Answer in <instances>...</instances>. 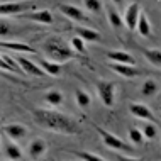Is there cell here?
Returning a JSON list of instances; mask_svg holds the SVG:
<instances>
[{
	"instance_id": "obj_1",
	"label": "cell",
	"mask_w": 161,
	"mask_h": 161,
	"mask_svg": "<svg viewBox=\"0 0 161 161\" xmlns=\"http://www.w3.org/2000/svg\"><path fill=\"white\" fill-rule=\"evenodd\" d=\"M32 119L39 127L47 129L51 132L64 134V136H76V134L81 132L80 124L73 117L63 114V112H58V110L36 107L32 110Z\"/></svg>"
},
{
	"instance_id": "obj_2",
	"label": "cell",
	"mask_w": 161,
	"mask_h": 161,
	"mask_svg": "<svg viewBox=\"0 0 161 161\" xmlns=\"http://www.w3.org/2000/svg\"><path fill=\"white\" fill-rule=\"evenodd\" d=\"M42 53L47 56V59H53L56 63L69 61L76 56V53L71 49V46L61 37H49L42 42Z\"/></svg>"
},
{
	"instance_id": "obj_3",
	"label": "cell",
	"mask_w": 161,
	"mask_h": 161,
	"mask_svg": "<svg viewBox=\"0 0 161 161\" xmlns=\"http://www.w3.org/2000/svg\"><path fill=\"white\" fill-rule=\"evenodd\" d=\"M97 132H98L100 139H102V142L108 147V149L115 151V153H132L134 151L132 146L127 144V142H124L119 136L112 134L110 130H107L103 127H97Z\"/></svg>"
},
{
	"instance_id": "obj_4",
	"label": "cell",
	"mask_w": 161,
	"mask_h": 161,
	"mask_svg": "<svg viewBox=\"0 0 161 161\" xmlns=\"http://www.w3.org/2000/svg\"><path fill=\"white\" fill-rule=\"evenodd\" d=\"M95 90H97V95L100 98V102L105 107H114L115 103V83L108 80H97L95 83Z\"/></svg>"
},
{
	"instance_id": "obj_5",
	"label": "cell",
	"mask_w": 161,
	"mask_h": 161,
	"mask_svg": "<svg viewBox=\"0 0 161 161\" xmlns=\"http://www.w3.org/2000/svg\"><path fill=\"white\" fill-rule=\"evenodd\" d=\"M129 112L132 117L136 119H141V120H146V122H153V124H158V117L154 115V112L151 110L146 103H141V102H130L129 103Z\"/></svg>"
},
{
	"instance_id": "obj_6",
	"label": "cell",
	"mask_w": 161,
	"mask_h": 161,
	"mask_svg": "<svg viewBox=\"0 0 161 161\" xmlns=\"http://www.w3.org/2000/svg\"><path fill=\"white\" fill-rule=\"evenodd\" d=\"M31 8H32L31 2H3L0 3V15H5V17L19 15V14H24V12H29Z\"/></svg>"
},
{
	"instance_id": "obj_7",
	"label": "cell",
	"mask_w": 161,
	"mask_h": 161,
	"mask_svg": "<svg viewBox=\"0 0 161 161\" xmlns=\"http://www.w3.org/2000/svg\"><path fill=\"white\" fill-rule=\"evenodd\" d=\"M141 3L139 2H132L125 7V12H124V25L129 29V31H136V24H137V19H139V14H141Z\"/></svg>"
},
{
	"instance_id": "obj_8",
	"label": "cell",
	"mask_w": 161,
	"mask_h": 161,
	"mask_svg": "<svg viewBox=\"0 0 161 161\" xmlns=\"http://www.w3.org/2000/svg\"><path fill=\"white\" fill-rule=\"evenodd\" d=\"M58 8H59V12H61L64 17L75 20V22H88V20H90V17L86 15L80 7L71 5V3H59Z\"/></svg>"
},
{
	"instance_id": "obj_9",
	"label": "cell",
	"mask_w": 161,
	"mask_h": 161,
	"mask_svg": "<svg viewBox=\"0 0 161 161\" xmlns=\"http://www.w3.org/2000/svg\"><path fill=\"white\" fill-rule=\"evenodd\" d=\"M17 63H19V66L20 69H22L24 73H27V75H31V76H36V78H41V76H44L46 73L42 71V68L39 66V64H36L32 61V59H29V58H24V56H17Z\"/></svg>"
},
{
	"instance_id": "obj_10",
	"label": "cell",
	"mask_w": 161,
	"mask_h": 161,
	"mask_svg": "<svg viewBox=\"0 0 161 161\" xmlns=\"http://www.w3.org/2000/svg\"><path fill=\"white\" fill-rule=\"evenodd\" d=\"M110 69L124 78H136L142 73L136 64H124V63H110Z\"/></svg>"
},
{
	"instance_id": "obj_11",
	"label": "cell",
	"mask_w": 161,
	"mask_h": 161,
	"mask_svg": "<svg viewBox=\"0 0 161 161\" xmlns=\"http://www.w3.org/2000/svg\"><path fill=\"white\" fill-rule=\"evenodd\" d=\"M3 132H5V136L8 139H12V141H20V139H24L25 136L29 134V130L25 125L19 124V122H12V124H7L3 125Z\"/></svg>"
},
{
	"instance_id": "obj_12",
	"label": "cell",
	"mask_w": 161,
	"mask_h": 161,
	"mask_svg": "<svg viewBox=\"0 0 161 161\" xmlns=\"http://www.w3.org/2000/svg\"><path fill=\"white\" fill-rule=\"evenodd\" d=\"M47 151V142L42 137H36L29 144V158L31 159H41Z\"/></svg>"
},
{
	"instance_id": "obj_13",
	"label": "cell",
	"mask_w": 161,
	"mask_h": 161,
	"mask_svg": "<svg viewBox=\"0 0 161 161\" xmlns=\"http://www.w3.org/2000/svg\"><path fill=\"white\" fill-rule=\"evenodd\" d=\"M103 10H105L108 25H110L112 29H115V31H120V29L124 27V20H122V15L115 10V7H112L110 3H108V5H105Z\"/></svg>"
},
{
	"instance_id": "obj_14",
	"label": "cell",
	"mask_w": 161,
	"mask_h": 161,
	"mask_svg": "<svg viewBox=\"0 0 161 161\" xmlns=\"http://www.w3.org/2000/svg\"><path fill=\"white\" fill-rule=\"evenodd\" d=\"M107 59L110 63H124V64H136V59H134V56L127 53V51H107Z\"/></svg>"
},
{
	"instance_id": "obj_15",
	"label": "cell",
	"mask_w": 161,
	"mask_h": 161,
	"mask_svg": "<svg viewBox=\"0 0 161 161\" xmlns=\"http://www.w3.org/2000/svg\"><path fill=\"white\" fill-rule=\"evenodd\" d=\"M27 19L32 20V22H37V24H44V25H49L54 22V15L51 14V10H32L27 14Z\"/></svg>"
},
{
	"instance_id": "obj_16",
	"label": "cell",
	"mask_w": 161,
	"mask_h": 161,
	"mask_svg": "<svg viewBox=\"0 0 161 161\" xmlns=\"http://www.w3.org/2000/svg\"><path fill=\"white\" fill-rule=\"evenodd\" d=\"M76 36L81 37L85 42H100L102 41V34H100L97 29H92V27H83V25H80V27L75 29Z\"/></svg>"
},
{
	"instance_id": "obj_17",
	"label": "cell",
	"mask_w": 161,
	"mask_h": 161,
	"mask_svg": "<svg viewBox=\"0 0 161 161\" xmlns=\"http://www.w3.org/2000/svg\"><path fill=\"white\" fill-rule=\"evenodd\" d=\"M0 47H5L8 51H15V53H31V54L36 53V49L32 46L20 41H0Z\"/></svg>"
},
{
	"instance_id": "obj_18",
	"label": "cell",
	"mask_w": 161,
	"mask_h": 161,
	"mask_svg": "<svg viewBox=\"0 0 161 161\" xmlns=\"http://www.w3.org/2000/svg\"><path fill=\"white\" fill-rule=\"evenodd\" d=\"M136 31L141 34L142 37H153V25H151L147 15L142 10H141V14H139V19H137V24H136Z\"/></svg>"
},
{
	"instance_id": "obj_19",
	"label": "cell",
	"mask_w": 161,
	"mask_h": 161,
	"mask_svg": "<svg viewBox=\"0 0 161 161\" xmlns=\"http://www.w3.org/2000/svg\"><path fill=\"white\" fill-rule=\"evenodd\" d=\"M39 66L42 68V71H44L46 75H51V76H61V73H63L61 63H56L53 59H47V58L41 59Z\"/></svg>"
},
{
	"instance_id": "obj_20",
	"label": "cell",
	"mask_w": 161,
	"mask_h": 161,
	"mask_svg": "<svg viewBox=\"0 0 161 161\" xmlns=\"http://www.w3.org/2000/svg\"><path fill=\"white\" fill-rule=\"evenodd\" d=\"M3 149H5V156H7L8 159H22V158H24L20 146H19V144H15V141H12V139L5 142Z\"/></svg>"
},
{
	"instance_id": "obj_21",
	"label": "cell",
	"mask_w": 161,
	"mask_h": 161,
	"mask_svg": "<svg viewBox=\"0 0 161 161\" xmlns=\"http://www.w3.org/2000/svg\"><path fill=\"white\" fill-rule=\"evenodd\" d=\"M44 100L49 103V105L58 107V105H61V103L64 102V95H63V92H59V90L51 88V90H47V92L44 93Z\"/></svg>"
},
{
	"instance_id": "obj_22",
	"label": "cell",
	"mask_w": 161,
	"mask_h": 161,
	"mask_svg": "<svg viewBox=\"0 0 161 161\" xmlns=\"http://www.w3.org/2000/svg\"><path fill=\"white\" fill-rule=\"evenodd\" d=\"M142 54H144L146 61L151 63L154 68L161 66V49L159 47H153V49H142Z\"/></svg>"
},
{
	"instance_id": "obj_23",
	"label": "cell",
	"mask_w": 161,
	"mask_h": 161,
	"mask_svg": "<svg viewBox=\"0 0 161 161\" xmlns=\"http://www.w3.org/2000/svg\"><path fill=\"white\" fill-rule=\"evenodd\" d=\"M75 100H76V105L80 108H83V110H86V108L92 105V97H90V93L85 92V90H81V88L75 90Z\"/></svg>"
},
{
	"instance_id": "obj_24",
	"label": "cell",
	"mask_w": 161,
	"mask_h": 161,
	"mask_svg": "<svg viewBox=\"0 0 161 161\" xmlns=\"http://www.w3.org/2000/svg\"><path fill=\"white\" fill-rule=\"evenodd\" d=\"M158 92H159V85H158L156 80H146L144 83L141 85V95L142 97L151 98V97H154Z\"/></svg>"
},
{
	"instance_id": "obj_25",
	"label": "cell",
	"mask_w": 161,
	"mask_h": 161,
	"mask_svg": "<svg viewBox=\"0 0 161 161\" xmlns=\"http://www.w3.org/2000/svg\"><path fill=\"white\" fill-rule=\"evenodd\" d=\"M73 156L81 161H105L103 156L93 153V151H73Z\"/></svg>"
},
{
	"instance_id": "obj_26",
	"label": "cell",
	"mask_w": 161,
	"mask_h": 161,
	"mask_svg": "<svg viewBox=\"0 0 161 161\" xmlns=\"http://www.w3.org/2000/svg\"><path fill=\"white\" fill-rule=\"evenodd\" d=\"M69 46H71V49L75 51V53H80V54H83V56H88V51H86L85 41H83L81 37L73 36L71 41H69Z\"/></svg>"
},
{
	"instance_id": "obj_27",
	"label": "cell",
	"mask_w": 161,
	"mask_h": 161,
	"mask_svg": "<svg viewBox=\"0 0 161 161\" xmlns=\"http://www.w3.org/2000/svg\"><path fill=\"white\" fill-rule=\"evenodd\" d=\"M141 132H142V136H144V139H147V141L158 139V127H156V124H153V122H147V124L142 125Z\"/></svg>"
},
{
	"instance_id": "obj_28",
	"label": "cell",
	"mask_w": 161,
	"mask_h": 161,
	"mask_svg": "<svg viewBox=\"0 0 161 161\" xmlns=\"http://www.w3.org/2000/svg\"><path fill=\"white\" fill-rule=\"evenodd\" d=\"M83 5L90 14H100L103 10L102 0H83Z\"/></svg>"
},
{
	"instance_id": "obj_29",
	"label": "cell",
	"mask_w": 161,
	"mask_h": 161,
	"mask_svg": "<svg viewBox=\"0 0 161 161\" xmlns=\"http://www.w3.org/2000/svg\"><path fill=\"white\" fill-rule=\"evenodd\" d=\"M129 141L132 142V144H142L144 142V136H142V132H141V129H137V127H130L129 129Z\"/></svg>"
},
{
	"instance_id": "obj_30",
	"label": "cell",
	"mask_w": 161,
	"mask_h": 161,
	"mask_svg": "<svg viewBox=\"0 0 161 161\" xmlns=\"http://www.w3.org/2000/svg\"><path fill=\"white\" fill-rule=\"evenodd\" d=\"M10 32H12L10 22H8V20H5V19H0V37H5V36H8Z\"/></svg>"
},
{
	"instance_id": "obj_31",
	"label": "cell",
	"mask_w": 161,
	"mask_h": 161,
	"mask_svg": "<svg viewBox=\"0 0 161 161\" xmlns=\"http://www.w3.org/2000/svg\"><path fill=\"white\" fill-rule=\"evenodd\" d=\"M0 69H3V71H12V68L5 63V59L2 58V54H0Z\"/></svg>"
},
{
	"instance_id": "obj_32",
	"label": "cell",
	"mask_w": 161,
	"mask_h": 161,
	"mask_svg": "<svg viewBox=\"0 0 161 161\" xmlns=\"http://www.w3.org/2000/svg\"><path fill=\"white\" fill-rule=\"evenodd\" d=\"M110 2H112V3H114V5H115V7H122V5H124V2H125V0H110Z\"/></svg>"
},
{
	"instance_id": "obj_33",
	"label": "cell",
	"mask_w": 161,
	"mask_h": 161,
	"mask_svg": "<svg viewBox=\"0 0 161 161\" xmlns=\"http://www.w3.org/2000/svg\"><path fill=\"white\" fill-rule=\"evenodd\" d=\"M0 141H2V137H0Z\"/></svg>"
}]
</instances>
